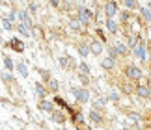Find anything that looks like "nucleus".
<instances>
[{"label": "nucleus", "mask_w": 151, "mask_h": 130, "mask_svg": "<svg viewBox=\"0 0 151 130\" xmlns=\"http://www.w3.org/2000/svg\"><path fill=\"white\" fill-rule=\"evenodd\" d=\"M123 4H125V8L129 9V11L138 8V0H123Z\"/></svg>", "instance_id": "24"}, {"label": "nucleus", "mask_w": 151, "mask_h": 130, "mask_svg": "<svg viewBox=\"0 0 151 130\" xmlns=\"http://www.w3.org/2000/svg\"><path fill=\"white\" fill-rule=\"evenodd\" d=\"M78 80L82 82V87H88L90 86V74H84V73H80V71H78Z\"/></svg>", "instance_id": "22"}, {"label": "nucleus", "mask_w": 151, "mask_h": 130, "mask_svg": "<svg viewBox=\"0 0 151 130\" xmlns=\"http://www.w3.org/2000/svg\"><path fill=\"white\" fill-rule=\"evenodd\" d=\"M2 80H4V84L8 86V84H13V80H15V78H13V76H11L9 73H4V74H2Z\"/></svg>", "instance_id": "31"}, {"label": "nucleus", "mask_w": 151, "mask_h": 130, "mask_svg": "<svg viewBox=\"0 0 151 130\" xmlns=\"http://www.w3.org/2000/svg\"><path fill=\"white\" fill-rule=\"evenodd\" d=\"M15 28H17V32H19L22 37H30V35H32V28H28L26 24H22V22H19Z\"/></svg>", "instance_id": "13"}, {"label": "nucleus", "mask_w": 151, "mask_h": 130, "mask_svg": "<svg viewBox=\"0 0 151 130\" xmlns=\"http://www.w3.org/2000/svg\"><path fill=\"white\" fill-rule=\"evenodd\" d=\"M49 4L52 8H60V0H49Z\"/></svg>", "instance_id": "38"}, {"label": "nucleus", "mask_w": 151, "mask_h": 130, "mask_svg": "<svg viewBox=\"0 0 151 130\" xmlns=\"http://www.w3.org/2000/svg\"><path fill=\"white\" fill-rule=\"evenodd\" d=\"M15 67H17V71H19V74L22 76V78H26V76H28V69H26L24 61H19V63H15Z\"/></svg>", "instance_id": "20"}, {"label": "nucleus", "mask_w": 151, "mask_h": 130, "mask_svg": "<svg viewBox=\"0 0 151 130\" xmlns=\"http://www.w3.org/2000/svg\"><path fill=\"white\" fill-rule=\"evenodd\" d=\"M136 95L140 99H151V87L147 86H138L136 87Z\"/></svg>", "instance_id": "10"}, {"label": "nucleus", "mask_w": 151, "mask_h": 130, "mask_svg": "<svg viewBox=\"0 0 151 130\" xmlns=\"http://www.w3.org/2000/svg\"><path fill=\"white\" fill-rule=\"evenodd\" d=\"M69 28H71V30H75V32H82L84 24H82L78 19H71V21H69Z\"/></svg>", "instance_id": "17"}, {"label": "nucleus", "mask_w": 151, "mask_h": 130, "mask_svg": "<svg viewBox=\"0 0 151 130\" xmlns=\"http://www.w3.org/2000/svg\"><path fill=\"white\" fill-rule=\"evenodd\" d=\"M97 35H99V41H103V43H106V35H104V32L101 30V28H97Z\"/></svg>", "instance_id": "35"}, {"label": "nucleus", "mask_w": 151, "mask_h": 130, "mask_svg": "<svg viewBox=\"0 0 151 130\" xmlns=\"http://www.w3.org/2000/svg\"><path fill=\"white\" fill-rule=\"evenodd\" d=\"M78 54L82 56V58H86L88 54H91V49H90V45H78Z\"/></svg>", "instance_id": "21"}, {"label": "nucleus", "mask_w": 151, "mask_h": 130, "mask_svg": "<svg viewBox=\"0 0 151 130\" xmlns=\"http://www.w3.org/2000/svg\"><path fill=\"white\" fill-rule=\"evenodd\" d=\"M131 50H132V54H134L138 60H142V61L147 60V46H146V43H144V41H140V43H138L134 49H131Z\"/></svg>", "instance_id": "4"}, {"label": "nucleus", "mask_w": 151, "mask_h": 130, "mask_svg": "<svg viewBox=\"0 0 151 130\" xmlns=\"http://www.w3.org/2000/svg\"><path fill=\"white\" fill-rule=\"evenodd\" d=\"M15 17H17V11H9V13H8V19L9 21H15Z\"/></svg>", "instance_id": "39"}, {"label": "nucleus", "mask_w": 151, "mask_h": 130, "mask_svg": "<svg viewBox=\"0 0 151 130\" xmlns=\"http://www.w3.org/2000/svg\"><path fill=\"white\" fill-rule=\"evenodd\" d=\"M78 71H80V73H84V74H91V69H90V65L86 63V61H80Z\"/></svg>", "instance_id": "25"}, {"label": "nucleus", "mask_w": 151, "mask_h": 130, "mask_svg": "<svg viewBox=\"0 0 151 130\" xmlns=\"http://www.w3.org/2000/svg\"><path fill=\"white\" fill-rule=\"evenodd\" d=\"M2 26L6 28V30H13V24H11V21L6 17V19H2Z\"/></svg>", "instance_id": "32"}, {"label": "nucleus", "mask_w": 151, "mask_h": 130, "mask_svg": "<svg viewBox=\"0 0 151 130\" xmlns=\"http://www.w3.org/2000/svg\"><path fill=\"white\" fill-rule=\"evenodd\" d=\"M39 110L47 111V114H52V111H54V106H52V102H50V100H47V99H41V100H39Z\"/></svg>", "instance_id": "12"}, {"label": "nucleus", "mask_w": 151, "mask_h": 130, "mask_svg": "<svg viewBox=\"0 0 151 130\" xmlns=\"http://www.w3.org/2000/svg\"><path fill=\"white\" fill-rule=\"evenodd\" d=\"M104 22H106V30L110 32V34H118L119 32V28H118V22H116L114 19H112V17H106V21H104Z\"/></svg>", "instance_id": "11"}, {"label": "nucleus", "mask_w": 151, "mask_h": 130, "mask_svg": "<svg viewBox=\"0 0 151 130\" xmlns=\"http://www.w3.org/2000/svg\"><path fill=\"white\" fill-rule=\"evenodd\" d=\"M123 130H131V128H129V126H125V128H123Z\"/></svg>", "instance_id": "40"}, {"label": "nucleus", "mask_w": 151, "mask_h": 130, "mask_svg": "<svg viewBox=\"0 0 151 130\" xmlns=\"http://www.w3.org/2000/svg\"><path fill=\"white\" fill-rule=\"evenodd\" d=\"M106 99H108V100H112V102H118V100H119V95H118L116 91H110Z\"/></svg>", "instance_id": "33"}, {"label": "nucleus", "mask_w": 151, "mask_h": 130, "mask_svg": "<svg viewBox=\"0 0 151 130\" xmlns=\"http://www.w3.org/2000/svg\"><path fill=\"white\" fill-rule=\"evenodd\" d=\"M129 119H132V121H138V119H140V115H138V114H134V111H129Z\"/></svg>", "instance_id": "37"}, {"label": "nucleus", "mask_w": 151, "mask_h": 130, "mask_svg": "<svg viewBox=\"0 0 151 130\" xmlns=\"http://www.w3.org/2000/svg\"><path fill=\"white\" fill-rule=\"evenodd\" d=\"M34 87H36V93H37L39 99H45V97H47V89H45V86L41 84V82H36V86H34Z\"/></svg>", "instance_id": "18"}, {"label": "nucleus", "mask_w": 151, "mask_h": 130, "mask_svg": "<svg viewBox=\"0 0 151 130\" xmlns=\"http://www.w3.org/2000/svg\"><path fill=\"white\" fill-rule=\"evenodd\" d=\"M71 123H73V125H77V126L84 125V115H82V111H75V114L71 115Z\"/></svg>", "instance_id": "15"}, {"label": "nucleus", "mask_w": 151, "mask_h": 130, "mask_svg": "<svg viewBox=\"0 0 151 130\" xmlns=\"http://www.w3.org/2000/svg\"><path fill=\"white\" fill-rule=\"evenodd\" d=\"M77 13H78V21L82 22L84 26H88L90 22L95 19L93 11H91V9H88V8H84V6H78V8H77Z\"/></svg>", "instance_id": "1"}, {"label": "nucleus", "mask_w": 151, "mask_h": 130, "mask_svg": "<svg viewBox=\"0 0 151 130\" xmlns=\"http://www.w3.org/2000/svg\"><path fill=\"white\" fill-rule=\"evenodd\" d=\"M129 19H131V13H129V9L121 11V21H123V22H129Z\"/></svg>", "instance_id": "34"}, {"label": "nucleus", "mask_w": 151, "mask_h": 130, "mask_svg": "<svg viewBox=\"0 0 151 130\" xmlns=\"http://www.w3.org/2000/svg\"><path fill=\"white\" fill-rule=\"evenodd\" d=\"M6 45H8L11 50H15V52H22V50H24V43H22L19 37H11Z\"/></svg>", "instance_id": "7"}, {"label": "nucleus", "mask_w": 151, "mask_h": 130, "mask_svg": "<svg viewBox=\"0 0 151 130\" xmlns=\"http://www.w3.org/2000/svg\"><path fill=\"white\" fill-rule=\"evenodd\" d=\"M101 65H103V69H114L116 60H114V58H110V56H106V58L101 61Z\"/></svg>", "instance_id": "19"}, {"label": "nucleus", "mask_w": 151, "mask_h": 130, "mask_svg": "<svg viewBox=\"0 0 151 130\" xmlns=\"http://www.w3.org/2000/svg\"><path fill=\"white\" fill-rule=\"evenodd\" d=\"M104 15H106V17H112V19L118 15V4H116L114 0H108V2L104 4Z\"/></svg>", "instance_id": "6"}, {"label": "nucleus", "mask_w": 151, "mask_h": 130, "mask_svg": "<svg viewBox=\"0 0 151 130\" xmlns=\"http://www.w3.org/2000/svg\"><path fill=\"white\" fill-rule=\"evenodd\" d=\"M58 61H60V65H62V67H71V63H73V60H71L69 56H62Z\"/></svg>", "instance_id": "26"}, {"label": "nucleus", "mask_w": 151, "mask_h": 130, "mask_svg": "<svg viewBox=\"0 0 151 130\" xmlns=\"http://www.w3.org/2000/svg\"><path fill=\"white\" fill-rule=\"evenodd\" d=\"M49 89L56 93L58 89H60V82H58V80H54V78H50V80H49Z\"/></svg>", "instance_id": "27"}, {"label": "nucleus", "mask_w": 151, "mask_h": 130, "mask_svg": "<svg viewBox=\"0 0 151 130\" xmlns=\"http://www.w3.org/2000/svg\"><path fill=\"white\" fill-rule=\"evenodd\" d=\"M62 130H65V128H62Z\"/></svg>", "instance_id": "41"}, {"label": "nucleus", "mask_w": 151, "mask_h": 130, "mask_svg": "<svg viewBox=\"0 0 151 130\" xmlns=\"http://www.w3.org/2000/svg\"><path fill=\"white\" fill-rule=\"evenodd\" d=\"M116 49H118L119 56H125V54H127V45H123V43H116Z\"/></svg>", "instance_id": "30"}, {"label": "nucleus", "mask_w": 151, "mask_h": 130, "mask_svg": "<svg viewBox=\"0 0 151 130\" xmlns=\"http://www.w3.org/2000/svg\"><path fill=\"white\" fill-rule=\"evenodd\" d=\"M140 15H142L147 22H151V8H140Z\"/></svg>", "instance_id": "23"}, {"label": "nucleus", "mask_w": 151, "mask_h": 130, "mask_svg": "<svg viewBox=\"0 0 151 130\" xmlns=\"http://www.w3.org/2000/svg\"><path fill=\"white\" fill-rule=\"evenodd\" d=\"M90 49H91V54H93V56H101L103 54V41H97V39H93V41H91V43H90Z\"/></svg>", "instance_id": "8"}, {"label": "nucleus", "mask_w": 151, "mask_h": 130, "mask_svg": "<svg viewBox=\"0 0 151 130\" xmlns=\"http://www.w3.org/2000/svg\"><path fill=\"white\" fill-rule=\"evenodd\" d=\"M17 19H19V22H22V24H26L28 28H34V21H32V17L28 15V11H24V9H19V11H17Z\"/></svg>", "instance_id": "5"}, {"label": "nucleus", "mask_w": 151, "mask_h": 130, "mask_svg": "<svg viewBox=\"0 0 151 130\" xmlns=\"http://www.w3.org/2000/svg\"><path fill=\"white\" fill-rule=\"evenodd\" d=\"M108 56H110V58H114V60H118V58H119V52H118V49H116V45L108 49Z\"/></svg>", "instance_id": "29"}, {"label": "nucleus", "mask_w": 151, "mask_h": 130, "mask_svg": "<svg viewBox=\"0 0 151 130\" xmlns=\"http://www.w3.org/2000/svg\"><path fill=\"white\" fill-rule=\"evenodd\" d=\"M28 11H30V13H36V11H37V4L30 2V4H28Z\"/></svg>", "instance_id": "36"}, {"label": "nucleus", "mask_w": 151, "mask_h": 130, "mask_svg": "<svg viewBox=\"0 0 151 130\" xmlns=\"http://www.w3.org/2000/svg\"><path fill=\"white\" fill-rule=\"evenodd\" d=\"M4 67L8 69V71H11V69L15 67V65H13V60H11L9 56H4Z\"/></svg>", "instance_id": "28"}, {"label": "nucleus", "mask_w": 151, "mask_h": 130, "mask_svg": "<svg viewBox=\"0 0 151 130\" xmlns=\"http://www.w3.org/2000/svg\"><path fill=\"white\" fill-rule=\"evenodd\" d=\"M71 93H73L75 100L80 102V104H86L90 100V91L86 89V87H71Z\"/></svg>", "instance_id": "2"}, {"label": "nucleus", "mask_w": 151, "mask_h": 130, "mask_svg": "<svg viewBox=\"0 0 151 130\" xmlns=\"http://www.w3.org/2000/svg\"><path fill=\"white\" fill-rule=\"evenodd\" d=\"M142 74H144L142 69L136 67V65H127V67H125V76L129 80H132V82H138V80L142 78Z\"/></svg>", "instance_id": "3"}, {"label": "nucleus", "mask_w": 151, "mask_h": 130, "mask_svg": "<svg viewBox=\"0 0 151 130\" xmlns=\"http://www.w3.org/2000/svg\"><path fill=\"white\" fill-rule=\"evenodd\" d=\"M103 110H97V108H93L90 111V121L91 123H95V125H99V123H103V114H101Z\"/></svg>", "instance_id": "9"}, {"label": "nucleus", "mask_w": 151, "mask_h": 130, "mask_svg": "<svg viewBox=\"0 0 151 130\" xmlns=\"http://www.w3.org/2000/svg\"><path fill=\"white\" fill-rule=\"evenodd\" d=\"M140 41H142V39H140V35H138V34H131L129 37H127V45H129L131 49H134V46L140 43Z\"/></svg>", "instance_id": "16"}, {"label": "nucleus", "mask_w": 151, "mask_h": 130, "mask_svg": "<svg viewBox=\"0 0 151 130\" xmlns=\"http://www.w3.org/2000/svg\"><path fill=\"white\" fill-rule=\"evenodd\" d=\"M50 117H52V121H54V123H58V125L65 123V115L62 114V110H54V111L50 114Z\"/></svg>", "instance_id": "14"}]
</instances>
